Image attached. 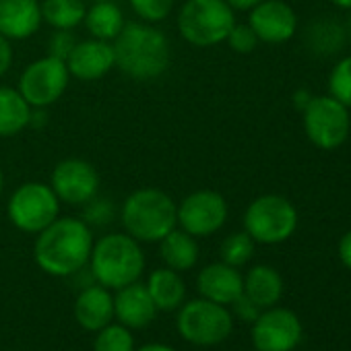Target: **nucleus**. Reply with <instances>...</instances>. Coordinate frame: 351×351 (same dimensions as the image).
Here are the masks:
<instances>
[{"label":"nucleus","mask_w":351,"mask_h":351,"mask_svg":"<svg viewBox=\"0 0 351 351\" xmlns=\"http://www.w3.org/2000/svg\"><path fill=\"white\" fill-rule=\"evenodd\" d=\"M304 130L320 149H335L349 134V108L332 95L312 97L304 108Z\"/></svg>","instance_id":"9d476101"},{"label":"nucleus","mask_w":351,"mask_h":351,"mask_svg":"<svg viewBox=\"0 0 351 351\" xmlns=\"http://www.w3.org/2000/svg\"><path fill=\"white\" fill-rule=\"evenodd\" d=\"M178 205L159 189H138L130 193L120 209L124 232L136 242H159L178 228Z\"/></svg>","instance_id":"7ed1b4c3"},{"label":"nucleus","mask_w":351,"mask_h":351,"mask_svg":"<svg viewBox=\"0 0 351 351\" xmlns=\"http://www.w3.org/2000/svg\"><path fill=\"white\" fill-rule=\"evenodd\" d=\"M258 42L283 44L291 40L298 27V17L293 9L283 0H261L250 9V23Z\"/></svg>","instance_id":"4468645a"},{"label":"nucleus","mask_w":351,"mask_h":351,"mask_svg":"<svg viewBox=\"0 0 351 351\" xmlns=\"http://www.w3.org/2000/svg\"><path fill=\"white\" fill-rule=\"evenodd\" d=\"M136 351H176L173 347H169V345H161V343H151V345H143L141 349H136Z\"/></svg>","instance_id":"e433bc0d"},{"label":"nucleus","mask_w":351,"mask_h":351,"mask_svg":"<svg viewBox=\"0 0 351 351\" xmlns=\"http://www.w3.org/2000/svg\"><path fill=\"white\" fill-rule=\"evenodd\" d=\"M32 106L13 87H0V136H15L29 126Z\"/></svg>","instance_id":"b1692460"},{"label":"nucleus","mask_w":351,"mask_h":351,"mask_svg":"<svg viewBox=\"0 0 351 351\" xmlns=\"http://www.w3.org/2000/svg\"><path fill=\"white\" fill-rule=\"evenodd\" d=\"M50 186L60 203L85 205L99 193V173L97 169L79 157H69L56 163L52 169Z\"/></svg>","instance_id":"9b49d317"},{"label":"nucleus","mask_w":351,"mask_h":351,"mask_svg":"<svg viewBox=\"0 0 351 351\" xmlns=\"http://www.w3.org/2000/svg\"><path fill=\"white\" fill-rule=\"evenodd\" d=\"M93 248L91 228L79 217H56L38 234L34 258L38 267L54 277H71L89 265Z\"/></svg>","instance_id":"f257e3e1"},{"label":"nucleus","mask_w":351,"mask_h":351,"mask_svg":"<svg viewBox=\"0 0 351 351\" xmlns=\"http://www.w3.org/2000/svg\"><path fill=\"white\" fill-rule=\"evenodd\" d=\"M254 240L246 234V232H236L232 236H228L221 244V263L230 265V267H242L246 265L252 254H254Z\"/></svg>","instance_id":"bb28decb"},{"label":"nucleus","mask_w":351,"mask_h":351,"mask_svg":"<svg viewBox=\"0 0 351 351\" xmlns=\"http://www.w3.org/2000/svg\"><path fill=\"white\" fill-rule=\"evenodd\" d=\"M178 226L195 238H207L219 232L228 219V203L215 191L191 193L178 205Z\"/></svg>","instance_id":"f8f14e48"},{"label":"nucleus","mask_w":351,"mask_h":351,"mask_svg":"<svg viewBox=\"0 0 351 351\" xmlns=\"http://www.w3.org/2000/svg\"><path fill=\"white\" fill-rule=\"evenodd\" d=\"M349 29H351V19H349Z\"/></svg>","instance_id":"a19ab883"},{"label":"nucleus","mask_w":351,"mask_h":351,"mask_svg":"<svg viewBox=\"0 0 351 351\" xmlns=\"http://www.w3.org/2000/svg\"><path fill=\"white\" fill-rule=\"evenodd\" d=\"M83 221L89 228H106L114 221L116 217V207L110 199L106 197H93L89 203L83 205Z\"/></svg>","instance_id":"c85d7f7f"},{"label":"nucleus","mask_w":351,"mask_h":351,"mask_svg":"<svg viewBox=\"0 0 351 351\" xmlns=\"http://www.w3.org/2000/svg\"><path fill=\"white\" fill-rule=\"evenodd\" d=\"M75 318L85 330L97 332L114 318V295L104 285L85 287L75 302Z\"/></svg>","instance_id":"6ab92c4d"},{"label":"nucleus","mask_w":351,"mask_h":351,"mask_svg":"<svg viewBox=\"0 0 351 351\" xmlns=\"http://www.w3.org/2000/svg\"><path fill=\"white\" fill-rule=\"evenodd\" d=\"M234 25V9L226 0H186L178 13L180 36L199 48L226 42Z\"/></svg>","instance_id":"39448f33"},{"label":"nucleus","mask_w":351,"mask_h":351,"mask_svg":"<svg viewBox=\"0 0 351 351\" xmlns=\"http://www.w3.org/2000/svg\"><path fill=\"white\" fill-rule=\"evenodd\" d=\"M83 23L91 38L104 40V42H114L126 21H124L122 9L114 3V0H101V3H93L87 9Z\"/></svg>","instance_id":"5701e85b"},{"label":"nucleus","mask_w":351,"mask_h":351,"mask_svg":"<svg viewBox=\"0 0 351 351\" xmlns=\"http://www.w3.org/2000/svg\"><path fill=\"white\" fill-rule=\"evenodd\" d=\"M116 66L130 79L151 81L161 77L171 60L169 42L153 23L130 21L114 40Z\"/></svg>","instance_id":"f03ea898"},{"label":"nucleus","mask_w":351,"mask_h":351,"mask_svg":"<svg viewBox=\"0 0 351 351\" xmlns=\"http://www.w3.org/2000/svg\"><path fill=\"white\" fill-rule=\"evenodd\" d=\"M176 326L184 341L199 347H211L223 343L232 335L234 318L226 306L199 298L178 308Z\"/></svg>","instance_id":"423d86ee"},{"label":"nucleus","mask_w":351,"mask_h":351,"mask_svg":"<svg viewBox=\"0 0 351 351\" xmlns=\"http://www.w3.org/2000/svg\"><path fill=\"white\" fill-rule=\"evenodd\" d=\"M38 0H0V36L11 40H29L42 25Z\"/></svg>","instance_id":"f3484780"},{"label":"nucleus","mask_w":351,"mask_h":351,"mask_svg":"<svg viewBox=\"0 0 351 351\" xmlns=\"http://www.w3.org/2000/svg\"><path fill=\"white\" fill-rule=\"evenodd\" d=\"M77 46V38L73 29H56L52 38L48 40V56H54L58 60H64L71 56V52Z\"/></svg>","instance_id":"2f4dec72"},{"label":"nucleus","mask_w":351,"mask_h":351,"mask_svg":"<svg viewBox=\"0 0 351 351\" xmlns=\"http://www.w3.org/2000/svg\"><path fill=\"white\" fill-rule=\"evenodd\" d=\"M159 256L167 269L173 271H191L199 261V244L197 238L184 230L173 228L165 238L159 240Z\"/></svg>","instance_id":"412c9836"},{"label":"nucleus","mask_w":351,"mask_h":351,"mask_svg":"<svg viewBox=\"0 0 351 351\" xmlns=\"http://www.w3.org/2000/svg\"><path fill=\"white\" fill-rule=\"evenodd\" d=\"M330 95L345 108H351V56L343 58L330 73L328 79Z\"/></svg>","instance_id":"cd10ccee"},{"label":"nucleus","mask_w":351,"mask_h":351,"mask_svg":"<svg viewBox=\"0 0 351 351\" xmlns=\"http://www.w3.org/2000/svg\"><path fill=\"white\" fill-rule=\"evenodd\" d=\"M232 306H234L236 316L242 318V320H246V322H254V320L258 318V314H261V308H258L246 293H242Z\"/></svg>","instance_id":"473e14b6"},{"label":"nucleus","mask_w":351,"mask_h":351,"mask_svg":"<svg viewBox=\"0 0 351 351\" xmlns=\"http://www.w3.org/2000/svg\"><path fill=\"white\" fill-rule=\"evenodd\" d=\"M145 285L157 312H173L186 300V283L180 277V273L173 269H155Z\"/></svg>","instance_id":"aec40b11"},{"label":"nucleus","mask_w":351,"mask_h":351,"mask_svg":"<svg viewBox=\"0 0 351 351\" xmlns=\"http://www.w3.org/2000/svg\"><path fill=\"white\" fill-rule=\"evenodd\" d=\"M89 3H101V0H89Z\"/></svg>","instance_id":"ea45409f"},{"label":"nucleus","mask_w":351,"mask_h":351,"mask_svg":"<svg viewBox=\"0 0 351 351\" xmlns=\"http://www.w3.org/2000/svg\"><path fill=\"white\" fill-rule=\"evenodd\" d=\"M89 269L95 283L108 289H120L141 279L145 271V254L132 236L106 234L93 242Z\"/></svg>","instance_id":"20e7f679"},{"label":"nucleus","mask_w":351,"mask_h":351,"mask_svg":"<svg viewBox=\"0 0 351 351\" xmlns=\"http://www.w3.org/2000/svg\"><path fill=\"white\" fill-rule=\"evenodd\" d=\"M339 258H341V263L351 271V230L341 238V242H339Z\"/></svg>","instance_id":"f704fd0d"},{"label":"nucleus","mask_w":351,"mask_h":351,"mask_svg":"<svg viewBox=\"0 0 351 351\" xmlns=\"http://www.w3.org/2000/svg\"><path fill=\"white\" fill-rule=\"evenodd\" d=\"M226 3L234 9V11H250L252 7H256L261 0H226Z\"/></svg>","instance_id":"c9c22d12"},{"label":"nucleus","mask_w":351,"mask_h":351,"mask_svg":"<svg viewBox=\"0 0 351 351\" xmlns=\"http://www.w3.org/2000/svg\"><path fill=\"white\" fill-rule=\"evenodd\" d=\"M13 64V48H11V42L0 36V77H3Z\"/></svg>","instance_id":"72a5a7b5"},{"label":"nucleus","mask_w":351,"mask_h":351,"mask_svg":"<svg viewBox=\"0 0 351 351\" xmlns=\"http://www.w3.org/2000/svg\"><path fill=\"white\" fill-rule=\"evenodd\" d=\"M7 213L11 223L25 234H40L60 213V201L50 184L25 182L9 199Z\"/></svg>","instance_id":"6e6552de"},{"label":"nucleus","mask_w":351,"mask_h":351,"mask_svg":"<svg viewBox=\"0 0 351 351\" xmlns=\"http://www.w3.org/2000/svg\"><path fill=\"white\" fill-rule=\"evenodd\" d=\"M332 5H337L341 9H351V0H332Z\"/></svg>","instance_id":"4c0bfd02"},{"label":"nucleus","mask_w":351,"mask_h":351,"mask_svg":"<svg viewBox=\"0 0 351 351\" xmlns=\"http://www.w3.org/2000/svg\"><path fill=\"white\" fill-rule=\"evenodd\" d=\"M3 184H5V176H3V167H0V193H3Z\"/></svg>","instance_id":"58836bf2"},{"label":"nucleus","mask_w":351,"mask_h":351,"mask_svg":"<svg viewBox=\"0 0 351 351\" xmlns=\"http://www.w3.org/2000/svg\"><path fill=\"white\" fill-rule=\"evenodd\" d=\"M298 228L295 207L279 195L254 199L244 213V232L258 244H281Z\"/></svg>","instance_id":"0eeeda50"},{"label":"nucleus","mask_w":351,"mask_h":351,"mask_svg":"<svg viewBox=\"0 0 351 351\" xmlns=\"http://www.w3.org/2000/svg\"><path fill=\"white\" fill-rule=\"evenodd\" d=\"M302 339L300 318L285 308L261 312L252 322V343L256 351H291Z\"/></svg>","instance_id":"ddd939ff"},{"label":"nucleus","mask_w":351,"mask_h":351,"mask_svg":"<svg viewBox=\"0 0 351 351\" xmlns=\"http://www.w3.org/2000/svg\"><path fill=\"white\" fill-rule=\"evenodd\" d=\"M93 351H134V337L124 324H106L97 330Z\"/></svg>","instance_id":"a878e982"},{"label":"nucleus","mask_w":351,"mask_h":351,"mask_svg":"<svg viewBox=\"0 0 351 351\" xmlns=\"http://www.w3.org/2000/svg\"><path fill=\"white\" fill-rule=\"evenodd\" d=\"M42 21L54 29H75L83 23L85 0H42Z\"/></svg>","instance_id":"393cba45"},{"label":"nucleus","mask_w":351,"mask_h":351,"mask_svg":"<svg viewBox=\"0 0 351 351\" xmlns=\"http://www.w3.org/2000/svg\"><path fill=\"white\" fill-rule=\"evenodd\" d=\"M114 295V316L120 324L128 328H145L157 314V308L147 291V285L134 281L116 289Z\"/></svg>","instance_id":"a211bd4d"},{"label":"nucleus","mask_w":351,"mask_h":351,"mask_svg":"<svg viewBox=\"0 0 351 351\" xmlns=\"http://www.w3.org/2000/svg\"><path fill=\"white\" fill-rule=\"evenodd\" d=\"M116 66L114 46L104 40H85L77 42L75 50L66 58V69L73 77L81 81H97L106 77Z\"/></svg>","instance_id":"2eb2a0df"},{"label":"nucleus","mask_w":351,"mask_h":351,"mask_svg":"<svg viewBox=\"0 0 351 351\" xmlns=\"http://www.w3.org/2000/svg\"><path fill=\"white\" fill-rule=\"evenodd\" d=\"M244 293L258 308H273L283 295V279L273 267L256 265L244 277Z\"/></svg>","instance_id":"4be33fe9"},{"label":"nucleus","mask_w":351,"mask_h":351,"mask_svg":"<svg viewBox=\"0 0 351 351\" xmlns=\"http://www.w3.org/2000/svg\"><path fill=\"white\" fill-rule=\"evenodd\" d=\"M69 69L64 60L44 56L25 66L19 77V93L32 108H50L56 104L69 87Z\"/></svg>","instance_id":"1a4fd4ad"},{"label":"nucleus","mask_w":351,"mask_h":351,"mask_svg":"<svg viewBox=\"0 0 351 351\" xmlns=\"http://www.w3.org/2000/svg\"><path fill=\"white\" fill-rule=\"evenodd\" d=\"M134 15L145 23H159L167 19L173 9V0H128Z\"/></svg>","instance_id":"c756f323"},{"label":"nucleus","mask_w":351,"mask_h":351,"mask_svg":"<svg viewBox=\"0 0 351 351\" xmlns=\"http://www.w3.org/2000/svg\"><path fill=\"white\" fill-rule=\"evenodd\" d=\"M226 42L230 44V48L234 52H238V54H250L256 48L258 38H256V34L252 32L250 25H238L236 23L232 27V32L228 34V40Z\"/></svg>","instance_id":"7c9ffc66"},{"label":"nucleus","mask_w":351,"mask_h":351,"mask_svg":"<svg viewBox=\"0 0 351 351\" xmlns=\"http://www.w3.org/2000/svg\"><path fill=\"white\" fill-rule=\"evenodd\" d=\"M197 289L201 298L221 306H232L244 293V277L236 267L226 263L207 265L197 277Z\"/></svg>","instance_id":"dca6fc26"}]
</instances>
